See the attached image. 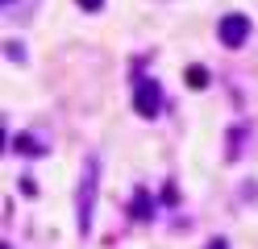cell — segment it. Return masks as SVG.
Returning <instances> with one entry per match:
<instances>
[{"instance_id":"obj_3","label":"cell","mask_w":258,"mask_h":249,"mask_svg":"<svg viewBox=\"0 0 258 249\" xmlns=\"http://www.w3.org/2000/svg\"><path fill=\"white\" fill-rule=\"evenodd\" d=\"M217 38L229 46V50H237L241 42L250 38V21L241 13H229V17H221V25H217Z\"/></svg>"},{"instance_id":"obj_8","label":"cell","mask_w":258,"mask_h":249,"mask_svg":"<svg viewBox=\"0 0 258 249\" xmlns=\"http://www.w3.org/2000/svg\"><path fill=\"white\" fill-rule=\"evenodd\" d=\"M75 5L84 9V13H100V9H104V0H75Z\"/></svg>"},{"instance_id":"obj_5","label":"cell","mask_w":258,"mask_h":249,"mask_svg":"<svg viewBox=\"0 0 258 249\" xmlns=\"http://www.w3.org/2000/svg\"><path fill=\"white\" fill-rule=\"evenodd\" d=\"M13 145H17V154H42V141L34 137V133H17V141H13Z\"/></svg>"},{"instance_id":"obj_9","label":"cell","mask_w":258,"mask_h":249,"mask_svg":"<svg viewBox=\"0 0 258 249\" xmlns=\"http://www.w3.org/2000/svg\"><path fill=\"white\" fill-rule=\"evenodd\" d=\"M5 50H9V58H13V62H21V58H25V50H21V42H9Z\"/></svg>"},{"instance_id":"obj_7","label":"cell","mask_w":258,"mask_h":249,"mask_svg":"<svg viewBox=\"0 0 258 249\" xmlns=\"http://www.w3.org/2000/svg\"><path fill=\"white\" fill-rule=\"evenodd\" d=\"M241 141H246V129H229V158H241Z\"/></svg>"},{"instance_id":"obj_6","label":"cell","mask_w":258,"mask_h":249,"mask_svg":"<svg viewBox=\"0 0 258 249\" xmlns=\"http://www.w3.org/2000/svg\"><path fill=\"white\" fill-rule=\"evenodd\" d=\"M187 88H208V71H204V66H187Z\"/></svg>"},{"instance_id":"obj_10","label":"cell","mask_w":258,"mask_h":249,"mask_svg":"<svg viewBox=\"0 0 258 249\" xmlns=\"http://www.w3.org/2000/svg\"><path fill=\"white\" fill-rule=\"evenodd\" d=\"M208 249H229V241H225V237H213V241H208Z\"/></svg>"},{"instance_id":"obj_2","label":"cell","mask_w":258,"mask_h":249,"mask_svg":"<svg viewBox=\"0 0 258 249\" xmlns=\"http://www.w3.org/2000/svg\"><path fill=\"white\" fill-rule=\"evenodd\" d=\"M134 112L146 116V121H154V116L163 112V88H158L154 79H138L134 83Z\"/></svg>"},{"instance_id":"obj_1","label":"cell","mask_w":258,"mask_h":249,"mask_svg":"<svg viewBox=\"0 0 258 249\" xmlns=\"http://www.w3.org/2000/svg\"><path fill=\"white\" fill-rule=\"evenodd\" d=\"M96 175H100V162L84 158V171H79V191H75V216H79V232H92V199H96Z\"/></svg>"},{"instance_id":"obj_4","label":"cell","mask_w":258,"mask_h":249,"mask_svg":"<svg viewBox=\"0 0 258 249\" xmlns=\"http://www.w3.org/2000/svg\"><path fill=\"white\" fill-rule=\"evenodd\" d=\"M129 216H134V220H150V199H146V191H134V199H129Z\"/></svg>"}]
</instances>
